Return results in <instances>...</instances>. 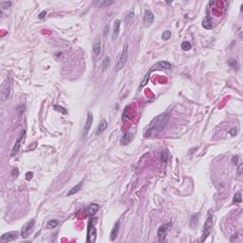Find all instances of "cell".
<instances>
[{"label":"cell","mask_w":243,"mask_h":243,"mask_svg":"<svg viewBox=\"0 0 243 243\" xmlns=\"http://www.w3.org/2000/svg\"><path fill=\"white\" fill-rule=\"evenodd\" d=\"M168 119H169V114L163 113L159 116H156L153 120L151 121V123L148 124L147 128L145 131V137H152L157 135L159 132H161L165 126L167 124Z\"/></svg>","instance_id":"6da1fadb"},{"label":"cell","mask_w":243,"mask_h":243,"mask_svg":"<svg viewBox=\"0 0 243 243\" xmlns=\"http://www.w3.org/2000/svg\"><path fill=\"white\" fill-rule=\"evenodd\" d=\"M214 225V219L213 216L210 212H208L207 214V219L205 220V223L203 225V230H202V236H201V242H203L205 239L207 238V236L210 235V233L213 229Z\"/></svg>","instance_id":"7a4b0ae2"},{"label":"cell","mask_w":243,"mask_h":243,"mask_svg":"<svg viewBox=\"0 0 243 243\" xmlns=\"http://www.w3.org/2000/svg\"><path fill=\"white\" fill-rule=\"evenodd\" d=\"M96 219H91L89 220L88 225V235H86V242L93 243L97 238V231L95 228Z\"/></svg>","instance_id":"3957f363"},{"label":"cell","mask_w":243,"mask_h":243,"mask_svg":"<svg viewBox=\"0 0 243 243\" xmlns=\"http://www.w3.org/2000/svg\"><path fill=\"white\" fill-rule=\"evenodd\" d=\"M128 54H129V52H128V45H124L123 51H122V52H121L120 57H119V59H118V61H117L116 68H115L116 71L121 70L122 68L124 67V65H126V62H127V59H128Z\"/></svg>","instance_id":"277c9868"},{"label":"cell","mask_w":243,"mask_h":243,"mask_svg":"<svg viewBox=\"0 0 243 243\" xmlns=\"http://www.w3.org/2000/svg\"><path fill=\"white\" fill-rule=\"evenodd\" d=\"M34 224H35L34 219H30V220L28 221V222H26L24 224L23 227H22V230H21V236H22L23 238H27L28 236L32 234V230H33V227H34Z\"/></svg>","instance_id":"5b68a950"},{"label":"cell","mask_w":243,"mask_h":243,"mask_svg":"<svg viewBox=\"0 0 243 243\" xmlns=\"http://www.w3.org/2000/svg\"><path fill=\"white\" fill-rule=\"evenodd\" d=\"M171 225H172V224L169 222V223H164V224H163V225L160 226V228H159V230H158V238H159V240H160V241H164V240H165L166 235H167L168 231H169L170 228H171Z\"/></svg>","instance_id":"8992f818"},{"label":"cell","mask_w":243,"mask_h":243,"mask_svg":"<svg viewBox=\"0 0 243 243\" xmlns=\"http://www.w3.org/2000/svg\"><path fill=\"white\" fill-rule=\"evenodd\" d=\"M1 90H2V96H3V98H4V100L9 99L10 94H11V84L10 78H7V79L3 82Z\"/></svg>","instance_id":"52a82bcc"},{"label":"cell","mask_w":243,"mask_h":243,"mask_svg":"<svg viewBox=\"0 0 243 243\" xmlns=\"http://www.w3.org/2000/svg\"><path fill=\"white\" fill-rule=\"evenodd\" d=\"M171 68V64L169 62H166V61H160L158 62V63H156L153 67L150 68V70L149 71H151V72H153L155 70H170Z\"/></svg>","instance_id":"ba28073f"},{"label":"cell","mask_w":243,"mask_h":243,"mask_svg":"<svg viewBox=\"0 0 243 243\" xmlns=\"http://www.w3.org/2000/svg\"><path fill=\"white\" fill-rule=\"evenodd\" d=\"M92 122H93V115H92V113L88 112V115H86V124H85V126H84V132H83V137H84V138H86V137L88 136L89 130H90V128H91Z\"/></svg>","instance_id":"9c48e42d"},{"label":"cell","mask_w":243,"mask_h":243,"mask_svg":"<svg viewBox=\"0 0 243 243\" xmlns=\"http://www.w3.org/2000/svg\"><path fill=\"white\" fill-rule=\"evenodd\" d=\"M153 22H154V14L151 11L146 10L144 11V26L148 28L151 26Z\"/></svg>","instance_id":"30bf717a"},{"label":"cell","mask_w":243,"mask_h":243,"mask_svg":"<svg viewBox=\"0 0 243 243\" xmlns=\"http://www.w3.org/2000/svg\"><path fill=\"white\" fill-rule=\"evenodd\" d=\"M24 137H25V131H23L22 133H21V135L18 137L17 140H16V142H15L14 147H12L11 153V157L15 156V155L17 154V152L19 151V148H20V146H21V142H22V140H24Z\"/></svg>","instance_id":"8fae6325"},{"label":"cell","mask_w":243,"mask_h":243,"mask_svg":"<svg viewBox=\"0 0 243 243\" xmlns=\"http://www.w3.org/2000/svg\"><path fill=\"white\" fill-rule=\"evenodd\" d=\"M18 236V232L17 231H11V232H8L3 234L1 236V240L4 241H11L17 238Z\"/></svg>","instance_id":"7c38bea8"},{"label":"cell","mask_w":243,"mask_h":243,"mask_svg":"<svg viewBox=\"0 0 243 243\" xmlns=\"http://www.w3.org/2000/svg\"><path fill=\"white\" fill-rule=\"evenodd\" d=\"M121 20L117 19L114 21L113 23V32H112V40H116L118 38V36H119V33H120V27H121Z\"/></svg>","instance_id":"4fadbf2b"},{"label":"cell","mask_w":243,"mask_h":243,"mask_svg":"<svg viewBox=\"0 0 243 243\" xmlns=\"http://www.w3.org/2000/svg\"><path fill=\"white\" fill-rule=\"evenodd\" d=\"M119 230H120V221L118 220L115 222L113 228H112L111 232H110V236H109V239L111 241H113L116 239L118 234H119Z\"/></svg>","instance_id":"5bb4252c"},{"label":"cell","mask_w":243,"mask_h":243,"mask_svg":"<svg viewBox=\"0 0 243 243\" xmlns=\"http://www.w3.org/2000/svg\"><path fill=\"white\" fill-rule=\"evenodd\" d=\"M107 126H108V124H107V120L102 119L101 122H100L99 124H98V127H97V129H96L95 134H96V135H100V134H102L105 129H107Z\"/></svg>","instance_id":"9a60e30c"},{"label":"cell","mask_w":243,"mask_h":243,"mask_svg":"<svg viewBox=\"0 0 243 243\" xmlns=\"http://www.w3.org/2000/svg\"><path fill=\"white\" fill-rule=\"evenodd\" d=\"M131 140H132V134L130 132H126L124 134V136L122 137L121 144L123 145H126L131 142Z\"/></svg>","instance_id":"2e32d148"},{"label":"cell","mask_w":243,"mask_h":243,"mask_svg":"<svg viewBox=\"0 0 243 243\" xmlns=\"http://www.w3.org/2000/svg\"><path fill=\"white\" fill-rule=\"evenodd\" d=\"M98 210H99V205L96 204V203H93V204H91V205H90V206L88 208V211H86V212H88V216L93 217V216H94V215L98 212Z\"/></svg>","instance_id":"e0dca14e"},{"label":"cell","mask_w":243,"mask_h":243,"mask_svg":"<svg viewBox=\"0 0 243 243\" xmlns=\"http://www.w3.org/2000/svg\"><path fill=\"white\" fill-rule=\"evenodd\" d=\"M202 27L206 30H211L212 28H213V23H212V20L209 16H207L203 21H202Z\"/></svg>","instance_id":"ac0fdd59"},{"label":"cell","mask_w":243,"mask_h":243,"mask_svg":"<svg viewBox=\"0 0 243 243\" xmlns=\"http://www.w3.org/2000/svg\"><path fill=\"white\" fill-rule=\"evenodd\" d=\"M82 185H83V182H79L76 186H74V187H72V188L70 190V191H68V196H72V195H74V194H76V193L79 191L81 188H82Z\"/></svg>","instance_id":"d6986e66"},{"label":"cell","mask_w":243,"mask_h":243,"mask_svg":"<svg viewBox=\"0 0 243 243\" xmlns=\"http://www.w3.org/2000/svg\"><path fill=\"white\" fill-rule=\"evenodd\" d=\"M109 65H110V58L108 56H105L102 63V70L105 71L108 68V67H109Z\"/></svg>","instance_id":"ffe728a7"},{"label":"cell","mask_w":243,"mask_h":243,"mask_svg":"<svg viewBox=\"0 0 243 243\" xmlns=\"http://www.w3.org/2000/svg\"><path fill=\"white\" fill-rule=\"evenodd\" d=\"M93 52H94L96 56H98L101 53V43H100V41L94 43V45H93Z\"/></svg>","instance_id":"44dd1931"},{"label":"cell","mask_w":243,"mask_h":243,"mask_svg":"<svg viewBox=\"0 0 243 243\" xmlns=\"http://www.w3.org/2000/svg\"><path fill=\"white\" fill-rule=\"evenodd\" d=\"M150 74H151V71H148L147 74L145 75V77L144 78V80L142 81V83H141V85H140V90H141L144 86H145L146 85H147V83H148V80H149V78H150Z\"/></svg>","instance_id":"7402d4cb"},{"label":"cell","mask_w":243,"mask_h":243,"mask_svg":"<svg viewBox=\"0 0 243 243\" xmlns=\"http://www.w3.org/2000/svg\"><path fill=\"white\" fill-rule=\"evenodd\" d=\"M168 159H169V153L167 150H163V152L161 153V161L163 163H167Z\"/></svg>","instance_id":"603a6c76"},{"label":"cell","mask_w":243,"mask_h":243,"mask_svg":"<svg viewBox=\"0 0 243 243\" xmlns=\"http://www.w3.org/2000/svg\"><path fill=\"white\" fill-rule=\"evenodd\" d=\"M228 65H229V67L230 68H234V70H238V62H236L235 59H230V60L228 61Z\"/></svg>","instance_id":"cb8c5ba5"},{"label":"cell","mask_w":243,"mask_h":243,"mask_svg":"<svg viewBox=\"0 0 243 243\" xmlns=\"http://www.w3.org/2000/svg\"><path fill=\"white\" fill-rule=\"evenodd\" d=\"M58 220H56V219H52V220H49L48 224H47V226H48V228L49 229H52V228H55L56 226L58 225Z\"/></svg>","instance_id":"d4e9b609"},{"label":"cell","mask_w":243,"mask_h":243,"mask_svg":"<svg viewBox=\"0 0 243 243\" xmlns=\"http://www.w3.org/2000/svg\"><path fill=\"white\" fill-rule=\"evenodd\" d=\"M54 109L56 111L60 112V113H62V114H64V115H67V113H68L66 108H64L63 107H60V105H54Z\"/></svg>","instance_id":"484cf974"},{"label":"cell","mask_w":243,"mask_h":243,"mask_svg":"<svg viewBox=\"0 0 243 243\" xmlns=\"http://www.w3.org/2000/svg\"><path fill=\"white\" fill-rule=\"evenodd\" d=\"M191 44H190L189 42L187 41H184V42H182V49H183V51H189V49H191Z\"/></svg>","instance_id":"4316f807"},{"label":"cell","mask_w":243,"mask_h":243,"mask_svg":"<svg viewBox=\"0 0 243 243\" xmlns=\"http://www.w3.org/2000/svg\"><path fill=\"white\" fill-rule=\"evenodd\" d=\"M242 198H241V194L240 193H236V194L234 196V199L233 201L235 202V203H239V202H241Z\"/></svg>","instance_id":"83f0119b"},{"label":"cell","mask_w":243,"mask_h":243,"mask_svg":"<svg viewBox=\"0 0 243 243\" xmlns=\"http://www.w3.org/2000/svg\"><path fill=\"white\" fill-rule=\"evenodd\" d=\"M0 6H1V8L4 10V9H9L11 6V1H3L0 3Z\"/></svg>","instance_id":"f1b7e54d"},{"label":"cell","mask_w":243,"mask_h":243,"mask_svg":"<svg viewBox=\"0 0 243 243\" xmlns=\"http://www.w3.org/2000/svg\"><path fill=\"white\" fill-rule=\"evenodd\" d=\"M170 37H171V32H170V30H165V32L163 33V35H161V38H163V40H164V41H166V40L170 39Z\"/></svg>","instance_id":"f546056e"},{"label":"cell","mask_w":243,"mask_h":243,"mask_svg":"<svg viewBox=\"0 0 243 243\" xmlns=\"http://www.w3.org/2000/svg\"><path fill=\"white\" fill-rule=\"evenodd\" d=\"M114 1H103L102 4L100 5V7L101 8H104V7H107V6H109L111 4H113Z\"/></svg>","instance_id":"4dcf8cb0"},{"label":"cell","mask_w":243,"mask_h":243,"mask_svg":"<svg viewBox=\"0 0 243 243\" xmlns=\"http://www.w3.org/2000/svg\"><path fill=\"white\" fill-rule=\"evenodd\" d=\"M229 134H230V135H231L232 137H235L236 134H238V128H236V127H234V128L230 129Z\"/></svg>","instance_id":"1f68e13d"},{"label":"cell","mask_w":243,"mask_h":243,"mask_svg":"<svg viewBox=\"0 0 243 243\" xmlns=\"http://www.w3.org/2000/svg\"><path fill=\"white\" fill-rule=\"evenodd\" d=\"M32 179V172H28L26 174V180H30Z\"/></svg>","instance_id":"d6a6232c"},{"label":"cell","mask_w":243,"mask_h":243,"mask_svg":"<svg viewBox=\"0 0 243 243\" xmlns=\"http://www.w3.org/2000/svg\"><path fill=\"white\" fill-rule=\"evenodd\" d=\"M46 14H47V11H43L41 14H39V18H40V19H43V18L46 16Z\"/></svg>","instance_id":"836d02e7"},{"label":"cell","mask_w":243,"mask_h":243,"mask_svg":"<svg viewBox=\"0 0 243 243\" xmlns=\"http://www.w3.org/2000/svg\"><path fill=\"white\" fill-rule=\"evenodd\" d=\"M108 29H109V26H105V30H104V36H107V33H108Z\"/></svg>","instance_id":"e575fe53"}]
</instances>
